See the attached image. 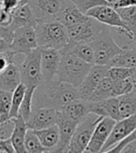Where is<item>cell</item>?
I'll list each match as a JSON object with an SVG mask.
<instances>
[{"instance_id": "obj_36", "label": "cell", "mask_w": 136, "mask_h": 153, "mask_svg": "<svg viewBox=\"0 0 136 153\" xmlns=\"http://www.w3.org/2000/svg\"><path fill=\"white\" fill-rule=\"evenodd\" d=\"M134 140H136V130L133 131L132 134H130L129 135L124 137L122 140H120L118 144H116L114 147L109 149L106 152H121L122 149L127 146L128 144H130L131 142H132Z\"/></svg>"}, {"instance_id": "obj_42", "label": "cell", "mask_w": 136, "mask_h": 153, "mask_svg": "<svg viewBox=\"0 0 136 153\" xmlns=\"http://www.w3.org/2000/svg\"><path fill=\"white\" fill-rule=\"evenodd\" d=\"M10 50V44L0 36V52H4Z\"/></svg>"}, {"instance_id": "obj_32", "label": "cell", "mask_w": 136, "mask_h": 153, "mask_svg": "<svg viewBox=\"0 0 136 153\" xmlns=\"http://www.w3.org/2000/svg\"><path fill=\"white\" fill-rule=\"evenodd\" d=\"M35 88L34 87H27L25 94L24 96V100L21 102L19 115L24 119L25 121L28 120L30 118V115L32 113L33 110V98H34V94H35Z\"/></svg>"}, {"instance_id": "obj_19", "label": "cell", "mask_w": 136, "mask_h": 153, "mask_svg": "<svg viewBox=\"0 0 136 153\" xmlns=\"http://www.w3.org/2000/svg\"><path fill=\"white\" fill-rule=\"evenodd\" d=\"M90 109H92V103L78 98L70 102L68 105H66L60 111L64 112L68 117H70L71 119L79 123L89 113H92Z\"/></svg>"}, {"instance_id": "obj_47", "label": "cell", "mask_w": 136, "mask_h": 153, "mask_svg": "<svg viewBox=\"0 0 136 153\" xmlns=\"http://www.w3.org/2000/svg\"><path fill=\"white\" fill-rule=\"evenodd\" d=\"M24 1H27V0H24Z\"/></svg>"}, {"instance_id": "obj_9", "label": "cell", "mask_w": 136, "mask_h": 153, "mask_svg": "<svg viewBox=\"0 0 136 153\" xmlns=\"http://www.w3.org/2000/svg\"><path fill=\"white\" fill-rule=\"evenodd\" d=\"M103 25L94 18L89 16L86 21L67 28L69 42L90 43L102 31Z\"/></svg>"}, {"instance_id": "obj_27", "label": "cell", "mask_w": 136, "mask_h": 153, "mask_svg": "<svg viewBox=\"0 0 136 153\" xmlns=\"http://www.w3.org/2000/svg\"><path fill=\"white\" fill-rule=\"evenodd\" d=\"M120 120L136 114V97L129 94L118 96Z\"/></svg>"}, {"instance_id": "obj_4", "label": "cell", "mask_w": 136, "mask_h": 153, "mask_svg": "<svg viewBox=\"0 0 136 153\" xmlns=\"http://www.w3.org/2000/svg\"><path fill=\"white\" fill-rule=\"evenodd\" d=\"M89 44L94 52L95 65H107L116 55L125 50V47H119L115 42L106 25H103L102 31Z\"/></svg>"}, {"instance_id": "obj_26", "label": "cell", "mask_w": 136, "mask_h": 153, "mask_svg": "<svg viewBox=\"0 0 136 153\" xmlns=\"http://www.w3.org/2000/svg\"><path fill=\"white\" fill-rule=\"evenodd\" d=\"M113 86H114V81L112 80V79L108 75H106L99 83V85L96 87L92 94L89 98L88 102H100L109 97H112Z\"/></svg>"}, {"instance_id": "obj_13", "label": "cell", "mask_w": 136, "mask_h": 153, "mask_svg": "<svg viewBox=\"0 0 136 153\" xmlns=\"http://www.w3.org/2000/svg\"><path fill=\"white\" fill-rule=\"evenodd\" d=\"M135 130H136V114L118 120L112 130L106 143L104 144L102 152H106L109 149L114 147L116 144H118L120 140H122L124 137L132 134Z\"/></svg>"}, {"instance_id": "obj_22", "label": "cell", "mask_w": 136, "mask_h": 153, "mask_svg": "<svg viewBox=\"0 0 136 153\" xmlns=\"http://www.w3.org/2000/svg\"><path fill=\"white\" fill-rule=\"evenodd\" d=\"M12 120L14 121V128L10 135V139L12 141L13 147L16 153H25L26 150L24 148V139L28 130L26 121L21 115Z\"/></svg>"}, {"instance_id": "obj_31", "label": "cell", "mask_w": 136, "mask_h": 153, "mask_svg": "<svg viewBox=\"0 0 136 153\" xmlns=\"http://www.w3.org/2000/svg\"><path fill=\"white\" fill-rule=\"evenodd\" d=\"M12 91L0 90V123L10 120Z\"/></svg>"}, {"instance_id": "obj_18", "label": "cell", "mask_w": 136, "mask_h": 153, "mask_svg": "<svg viewBox=\"0 0 136 153\" xmlns=\"http://www.w3.org/2000/svg\"><path fill=\"white\" fill-rule=\"evenodd\" d=\"M21 83L20 67L16 63H10L0 73V90L12 91Z\"/></svg>"}, {"instance_id": "obj_1", "label": "cell", "mask_w": 136, "mask_h": 153, "mask_svg": "<svg viewBox=\"0 0 136 153\" xmlns=\"http://www.w3.org/2000/svg\"><path fill=\"white\" fill-rule=\"evenodd\" d=\"M79 98L78 88L62 80H48L35 90L33 108H51L62 110L66 105Z\"/></svg>"}, {"instance_id": "obj_34", "label": "cell", "mask_w": 136, "mask_h": 153, "mask_svg": "<svg viewBox=\"0 0 136 153\" xmlns=\"http://www.w3.org/2000/svg\"><path fill=\"white\" fill-rule=\"evenodd\" d=\"M132 81L131 78H128L122 80L114 81L113 86V96L118 97L124 94H129L132 91Z\"/></svg>"}, {"instance_id": "obj_37", "label": "cell", "mask_w": 136, "mask_h": 153, "mask_svg": "<svg viewBox=\"0 0 136 153\" xmlns=\"http://www.w3.org/2000/svg\"><path fill=\"white\" fill-rule=\"evenodd\" d=\"M15 56L17 55L14 54L10 50L4 52H0V73L3 72L10 63H16Z\"/></svg>"}, {"instance_id": "obj_41", "label": "cell", "mask_w": 136, "mask_h": 153, "mask_svg": "<svg viewBox=\"0 0 136 153\" xmlns=\"http://www.w3.org/2000/svg\"><path fill=\"white\" fill-rule=\"evenodd\" d=\"M121 152H136V140L128 144Z\"/></svg>"}, {"instance_id": "obj_17", "label": "cell", "mask_w": 136, "mask_h": 153, "mask_svg": "<svg viewBox=\"0 0 136 153\" xmlns=\"http://www.w3.org/2000/svg\"><path fill=\"white\" fill-rule=\"evenodd\" d=\"M90 111L100 117H109L118 121L120 120L118 97L112 96L100 102L92 103Z\"/></svg>"}, {"instance_id": "obj_21", "label": "cell", "mask_w": 136, "mask_h": 153, "mask_svg": "<svg viewBox=\"0 0 136 153\" xmlns=\"http://www.w3.org/2000/svg\"><path fill=\"white\" fill-rule=\"evenodd\" d=\"M88 18H89L88 15L83 13L74 4L72 0H69V2L66 4L61 14L59 15L58 21H60L66 28H68L75 25H78L79 22L86 21Z\"/></svg>"}, {"instance_id": "obj_7", "label": "cell", "mask_w": 136, "mask_h": 153, "mask_svg": "<svg viewBox=\"0 0 136 153\" xmlns=\"http://www.w3.org/2000/svg\"><path fill=\"white\" fill-rule=\"evenodd\" d=\"M86 15L88 16L94 18L98 22H100L101 24L114 27L118 30L119 34H122L126 36H128L131 40L133 39L134 36L130 31L124 22L122 21L120 15L118 14L117 9L110 5H101L97 6L95 7H92V10H89Z\"/></svg>"}, {"instance_id": "obj_43", "label": "cell", "mask_w": 136, "mask_h": 153, "mask_svg": "<svg viewBox=\"0 0 136 153\" xmlns=\"http://www.w3.org/2000/svg\"><path fill=\"white\" fill-rule=\"evenodd\" d=\"M131 79H132V85H133L132 91L131 93V94L136 97V71H135V72L133 73V75L131 76Z\"/></svg>"}, {"instance_id": "obj_11", "label": "cell", "mask_w": 136, "mask_h": 153, "mask_svg": "<svg viewBox=\"0 0 136 153\" xmlns=\"http://www.w3.org/2000/svg\"><path fill=\"white\" fill-rule=\"evenodd\" d=\"M116 122L117 120H113L112 118L103 117L97 123L85 152H102V149L104 144L106 143Z\"/></svg>"}, {"instance_id": "obj_46", "label": "cell", "mask_w": 136, "mask_h": 153, "mask_svg": "<svg viewBox=\"0 0 136 153\" xmlns=\"http://www.w3.org/2000/svg\"><path fill=\"white\" fill-rule=\"evenodd\" d=\"M1 3H2V0H0V5H1Z\"/></svg>"}, {"instance_id": "obj_6", "label": "cell", "mask_w": 136, "mask_h": 153, "mask_svg": "<svg viewBox=\"0 0 136 153\" xmlns=\"http://www.w3.org/2000/svg\"><path fill=\"white\" fill-rule=\"evenodd\" d=\"M103 117L94 113H89L88 116L78 124V127L72 136L68 151L70 153L85 152L92 138L94 129Z\"/></svg>"}, {"instance_id": "obj_39", "label": "cell", "mask_w": 136, "mask_h": 153, "mask_svg": "<svg viewBox=\"0 0 136 153\" xmlns=\"http://www.w3.org/2000/svg\"><path fill=\"white\" fill-rule=\"evenodd\" d=\"M0 152L1 153L16 152L13 147L10 137H7V138H0Z\"/></svg>"}, {"instance_id": "obj_33", "label": "cell", "mask_w": 136, "mask_h": 153, "mask_svg": "<svg viewBox=\"0 0 136 153\" xmlns=\"http://www.w3.org/2000/svg\"><path fill=\"white\" fill-rule=\"evenodd\" d=\"M136 69L128 67H120V66H109L107 75L112 79L113 81L122 80L128 78H131Z\"/></svg>"}, {"instance_id": "obj_16", "label": "cell", "mask_w": 136, "mask_h": 153, "mask_svg": "<svg viewBox=\"0 0 136 153\" xmlns=\"http://www.w3.org/2000/svg\"><path fill=\"white\" fill-rule=\"evenodd\" d=\"M62 58L61 50L53 48H41V69L44 80H51L57 75Z\"/></svg>"}, {"instance_id": "obj_20", "label": "cell", "mask_w": 136, "mask_h": 153, "mask_svg": "<svg viewBox=\"0 0 136 153\" xmlns=\"http://www.w3.org/2000/svg\"><path fill=\"white\" fill-rule=\"evenodd\" d=\"M35 24L36 19L28 1L22 3L12 12V22L10 26L14 31L19 27Z\"/></svg>"}, {"instance_id": "obj_14", "label": "cell", "mask_w": 136, "mask_h": 153, "mask_svg": "<svg viewBox=\"0 0 136 153\" xmlns=\"http://www.w3.org/2000/svg\"><path fill=\"white\" fill-rule=\"evenodd\" d=\"M56 124L60 133V141L56 152H67L71 138L78 127V122L68 117L64 112L57 111Z\"/></svg>"}, {"instance_id": "obj_30", "label": "cell", "mask_w": 136, "mask_h": 153, "mask_svg": "<svg viewBox=\"0 0 136 153\" xmlns=\"http://www.w3.org/2000/svg\"><path fill=\"white\" fill-rule=\"evenodd\" d=\"M24 148L26 152L30 153H41L48 152V150L43 147L38 136L34 130L28 129L24 139Z\"/></svg>"}, {"instance_id": "obj_24", "label": "cell", "mask_w": 136, "mask_h": 153, "mask_svg": "<svg viewBox=\"0 0 136 153\" xmlns=\"http://www.w3.org/2000/svg\"><path fill=\"white\" fill-rule=\"evenodd\" d=\"M62 52H67L77 56L86 63L89 65H95L94 60V52L89 43L78 42V43H71L69 42L66 47L61 50Z\"/></svg>"}, {"instance_id": "obj_25", "label": "cell", "mask_w": 136, "mask_h": 153, "mask_svg": "<svg viewBox=\"0 0 136 153\" xmlns=\"http://www.w3.org/2000/svg\"><path fill=\"white\" fill-rule=\"evenodd\" d=\"M108 66H120L136 69V49L125 47V50L116 55L107 65Z\"/></svg>"}, {"instance_id": "obj_23", "label": "cell", "mask_w": 136, "mask_h": 153, "mask_svg": "<svg viewBox=\"0 0 136 153\" xmlns=\"http://www.w3.org/2000/svg\"><path fill=\"white\" fill-rule=\"evenodd\" d=\"M43 145V147L48 152H56L57 147L60 141V133L57 124L50 127L35 131Z\"/></svg>"}, {"instance_id": "obj_8", "label": "cell", "mask_w": 136, "mask_h": 153, "mask_svg": "<svg viewBox=\"0 0 136 153\" xmlns=\"http://www.w3.org/2000/svg\"><path fill=\"white\" fill-rule=\"evenodd\" d=\"M37 47L35 25L21 26L14 31L13 39L10 44V50L14 54L25 55Z\"/></svg>"}, {"instance_id": "obj_15", "label": "cell", "mask_w": 136, "mask_h": 153, "mask_svg": "<svg viewBox=\"0 0 136 153\" xmlns=\"http://www.w3.org/2000/svg\"><path fill=\"white\" fill-rule=\"evenodd\" d=\"M57 110L51 108H33L30 118L26 121L28 129L37 131L56 124Z\"/></svg>"}, {"instance_id": "obj_2", "label": "cell", "mask_w": 136, "mask_h": 153, "mask_svg": "<svg viewBox=\"0 0 136 153\" xmlns=\"http://www.w3.org/2000/svg\"><path fill=\"white\" fill-rule=\"evenodd\" d=\"M35 32L37 45L40 48L62 50L69 43L67 28L58 20L37 21Z\"/></svg>"}, {"instance_id": "obj_45", "label": "cell", "mask_w": 136, "mask_h": 153, "mask_svg": "<svg viewBox=\"0 0 136 153\" xmlns=\"http://www.w3.org/2000/svg\"><path fill=\"white\" fill-rule=\"evenodd\" d=\"M131 46L132 48H135L136 49V36H134V38L132 40H131Z\"/></svg>"}, {"instance_id": "obj_44", "label": "cell", "mask_w": 136, "mask_h": 153, "mask_svg": "<svg viewBox=\"0 0 136 153\" xmlns=\"http://www.w3.org/2000/svg\"><path fill=\"white\" fill-rule=\"evenodd\" d=\"M105 1H106L110 6H112V7H114L117 3H118L120 0H105Z\"/></svg>"}, {"instance_id": "obj_38", "label": "cell", "mask_w": 136, "mask_h": 153, "mask_svg": "<svg viewBox=\"0 0 136 153\" xmlns=\"http://www.w3.org/2000/svg\"><path fill=\"white\" fill-rule=\"evenodd\" d=\"M27 1H24V0H2L1 7L5 10L12 13L19 6H21L22 3H25Z\"/></svg>"}, {"instance_id": "obj_3", "label": "cell", "mask_w": 136, "mask_h": 153, "mask_svg": "<svg viewBox=\"0 0 136 153\" xmlns=\"http://www.w3.org/2000/svg\"><path fill=\"white\" fill-rule=\"evenodd\" d=\"M92 65L71 53L62 52L57 76L60 80L78 88Z\"/></svg>"}, {"instance_id": "obj_5", "label": "cell", "mask_w": 136, "mask_h": 153, "mask_svg": "<svg viewBox=\"0 0 136 153\" xmlns=\"http://www.w3.org/2000/svg\"><path fill=\"white\" fill-rule=\"evenodd\" d=\"M21 82L26 87L36 88L43 83L44 76L41 69V48L37 47L24 55V60L20 65Z\"/></svg>"}, {"instance_id": "obj_12", "label": "cell", "mask_w": 136, "mask_h": 153, "mask_svg": "<svg viewBox=\"0 0 136 153\" xmlns=\"http://www.w3.org/2000/svg\"><path fill=\"white\" fill-rule=\"evenodd\" d=\"M108 65H93L90 67L85 79H83L80 86L78 88L79 98L83 100L88 101L90 95L92 94L96 87L99 85L102 79L107 75Z\"/></svg>"}, {"instance_id": "obj_10", "label": "cell", "mask_w": 136, "mask_h": 153, "mask_svg": "<svg viewBox=\"0 0 136 153\" xmlns=\"http://www.w3.org/2000/svg\"><path fill=\"white\" fill-rule=\"evenodd\" d=\"M69 0H28L37 21L58 20Z\"/></svg>"}, {"instance_id": "obj_40", "label": "cell", "mask_w": 136, "mask_h": 153, "mask_svg": "<svg viewBox=\"0 0 136 153\" xmlns=\"http://www.w3.org/2000/svg\"><path fill=\"white\" fill-rule=\"evenodd\" d=\"M131 6H136V0H120L118 3L114 6V7L119 9V7H126Z\"/></svg>"}, {"instance_id": "obj_35", "label": "cell", "mask_w": 136, "mask_h": 153, "mask_svg": "<svg viewBox=\"0 0 136 153\" xmlns=\"http://www.w3.org/2000/svg\"><path fill=\"white\" fill-rule=\"evenodd\" d=\"M72 1L84 14L97 6L109 5L105 0H72Z\"/></svg>"}, {"instance_id": "obj_29", "label": "cell", "mask_w": 136, "mask_h": 153, "mask_svg": "<svg viewBox=\"0 0 136 153\" xmlns=\"http://www.w3.org/2000/svg\"><path fill=\"white\" fill-rule=\"evenodd\" d=\"M26 86L24 83H20L18 87L13 91L12 93V100H11V108L10 112V120L15 119L19 116V111L21 102L24 100V96L26 91Z\"/></svg>"}, {"instance_id": "obj_28", "label": "cell", "mask_w": 136, "mask_h": 153, "mask_svg": "<svg viewBox=\"0 0 136 153\" xmlns=\"http://www.w3.org/2000/svg\"><path fill=\"white\" fill-rule=\"evenodd\" d=\"M117 10L120 15V17H121L122 21L124 22V24L128 27V29L135 36H136V6L119 7V9H117Z\"/></svg>"}]
</instances>
